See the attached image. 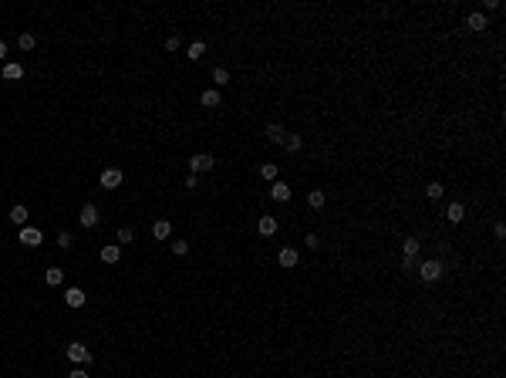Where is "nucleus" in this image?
Returning a JSON list of instances; mask_svg holds the SVG:
<instances>
[{
    "instance_id": "nucleus-1",
    "label": "nucleus",
    "mask_w": 506,
    "mask_h": 378,
    "mask_svg": "<svg viewBox=\"0 0 506 378\" xmlns=\"http://www.w3.org/2000/svg\"><path fill=\"white\" fill-rule=\"evenodd\" d=\"M68 358H71V362L78 365V368L91 365V351H88L85 345H81V341H71V345H68Z\"/></svg>"
},
{
    "instance_id": "nucleus-2",
    "label": "nucleus",
    "mask_w": 506,
    "mask_h": 378,
    "mask_svg": "<svg viewBox=\"0 0 506 378\" xmlns=\"http://www.w3.org/2000/svg\"><path fill=\"white\" fill-rule=\"evenodd\" d=\"M213 169H216V159L209 152H196L189 159V172H213Z\"/></svg>"
},
{
    "instance_id": "nucleus-3",
    "label": "nucleus",
    "mask_w": 506,
    "mask_h": 378,
    "mask_svg": "<svg viewBox=\"0 0 506 378\" xmlns=\"http://www.w3.org/2000/svg\"><path fill=\"white\" fill-rule=\"evenodd\" d=\"M418 274H422V281H426V284L439 281V277H442V260H426V264L418 267Z\"/></svg>"
},
{
    "instance_id": "nucleus-4",
    "label": "nucleus",
    "mask_w": 506,
    "mask_h": 378,
    "mask_svg": "<svg viewBox=\"0 0 506 378\" xmlns=\"http://www.w3.org/2000/svg\"><path fill=\"white\" fill-rule=\"evenodd\" d=\"M41 240H44V233H41L37 226H21V243H27V247H41Z\"/></svg>"
},
{
    "instance_id": "nucleus-5",
    "label": "nucleus",
    "mask_w": 506,
    "mask_h": 378,
    "mask_svg": "<svg viewBox=\"0 0 506 378\" xmlns=\"http://www.w3.org/2000/svg\"><path fill=\"white\" fill-rule=\"evenodd\" d=\"M78 220H81V226H85V230H91V226L98 223V206H95V203H85Z\"/></svg>"
},
{
    "instance_id": "nucleus-6",
    "label": "nucleus",
    "mask_w": 506,
    "mask_h": 378,
    "mask_svg": "<svg viewBox=\"0 0 506 378\" xmlns=\"http://www.w3.org/2000/svg\"><path fill=\"white\" fill-rule=\"evenodd\" d=\"M85 301H88V297H85V290H81V287H68L65 290V304L68 307H85Z\"/></svg>"
},
{
    "instance_id": "nucleus-7",
    "label": "nucleus",
    "mask_w": 506,
    "mask_h": 378,
    "mask_svg": "<svg viewBox=\"0 0 506 378\" xmlns=\"http://www.w3.org/2000/svg\"><path fill=\"white\" fill-rule=\"evenodd\" d=\"M98 257H102L105 264H118V260H122V247H118V243H105Z\"/></svg>"
},
{
    "instance_id": "nucleus-8",
    "label": "nucleus",
    "mask_w": 506,
    "mask_h": 378,
    "mask_svg": "<svg viewBox=\"0 0 506 378\" xmlns=\"http://www.w3.org/2000/svg\"><path fill=\"white\" fill-rule=\"evenodd\" d=\"M102 186L105 189H118L122 186V169H105L102 172Z\"/></svg>"
},
{
    "instance_id": "nucleus-9",
    "label": "nucleus",
    "mask_w": 506,
    "mask_h": 378,
    "mask_svg": "<svg viewBox=\"0 0 506 378\" xmlns=\"http://www.w3.org/2000/svg\"><path fill=\"white\" fill-rule=\"evenodd\" d=\"M152 236L155 240H169V236H172V223H169V220H155L152 223Z\"/></svg>"
},
{
    "instance_id": "nucleus-10",
    "label": "nucleus",
    "mask_w": 506,
    "mask_h": 378,
    "mask_svg": "<svg viewBox=\"0 0 506 378\" xmlns=\"http://www.w3.org/2000/svg\"><path fill=\"white\" fill-rule=\"evenodd\" d=\"M415 257H418V240H415V236H409V240H405V247H402V260H405V267H409Z\"/></svg>"
},
{
    "instance_id": "nucleus-11",
    "label": "nucleus",
    "mask_w": 506,
    "mask_h": 378,
    "mask_svg": "<svg viewBox=\"0 0 506 378\" xmlns=\"http://www.w3.org/2000/svg\"><path fill=\"white\" fill-rule=\"evenodd\" d=\"M270 196H273V200H277V203H287V200H290V186L277 179V183L270 186Z\"/></svg>"
},
{
    "instance_id": "nucleus-12",
    "label": "nucleus",
    "mask_w": 506,
    "mask_h": 378,
    "mask_svg": "<svg viewBox=\"0 0 506 378\" xmlns=\"http://www.w3.org/2000/svg\"><path fill=\"white\" fill-rule=\"evenodd\" d=\"M257 230H260V233H264V236H273V233H277V230H280V223H277V220H273V216H260Z\"/></svg>"
},
{
    "instance_id": "nucleus-13",
    "label": "nucleus",
    "mask_w": 506,
    "mask_h": 378,
    "mask_svg": "<svg viewBox=\"0 0 506 378\" xmlns=\"http://www.w3.org/2000/svg\"><path fill=\"white\" fill-rule=\"evenodd\" d=\"M466 27H469V31H486V14H479V10L469 14L466 17Z\"/></svg>"
},
{
    "instance_id": "nucleus-14",
    "label": "nucleus",
    "mask_w": 506,
    "mask_h": 378,
    "mask_svg": "<svg viewBox=\"0 0 506 378\" xmlns=\"http://www.w3.org/2000/svg\"><path fill=\"white\" fill-rule=\"evenodd\" d=\"M277 260H280V267H297V250H294V247H284Z\"/></svg>"
},
{
    "instance_id": "nucleus-15",
    "label": "nucleus",
    "mask_w": 506,
    "mask_h": 378,
    "mask_svg": "<svg viewBox=\"0 0 506 378\" xmlns=\"http://www.w3.org/2000/svg\"><path fill=\"white\" fill-rule=\"evenodd\" d=\"M4 78H7V81H21V78H24V68L10 61V65H4Z\"/></svg>"
},
{
    "instance_id": "nucleus-16",
    "label": "nucleus",
    "mask_w": 506,
    "mask_h": 378,
    "mask_svg": "<svg viewBox=\"0 0 506 378\" xmlns=\"http://www.w3.org/2000/svg\"><path fill=\"white\" fill-rule=\"evenodd\" d=\"M206 108H219V88H209V91H203V98H199Z\"/></svg>"
},
{
    "instance_id": "nucleus-17",
    "label": "nucleus",
    "mask_w": 506,
    "mask_h": 378,
    "mask_svg": "<svg viewBox=\"0 0 506 378\" xmlns=\"http://www.w3.org/2000/svg\"><path fill=\"white\" fill-rule=\"evenodd\" d=\"M44 281H48L51 287H57V284H65V270H61V267H51L48 274H44Z\"/></svg>"
},
{
    "instance_id": "nucleus-18",
    "label": "nucleus",
    "mask_w": 506,
    "mask_h": 378,
    "mask_svg": "<svg viewBox=\"0 0 506 378\" xmlns=\"http://www.w3.org/2000/svg\"><path fill=\"white\" fill-rule=\"evenodd\" d=\"M446 216H449L452 223H459V220L466 216V209H462V203H449V209H446Z\"/></svg>"
},
{
    "instance_id": "nucleus-19",
    "label": "nucleus",
    "mask_w": 506,
    "mask_h": 378,
    "mask_svg": "<svg viewBox=\"0 0 506 378\" xmlns=\"http://www.w3.org/2000/svg\"><path fill=\"white\" fill-rule=\"evenodd\" d=\"M267 135H270V142H280L284 145V135H287V132H284V125L273 122V125H267Z\"/></svg>"
},
{
    "instance_id": "nucleus-20",
    "label": "nucleus",
    "mask_w": 506,
    "mask_h": 378,
    "mask_svg": "<svg viewBox=\"0 0 506 378\" xmlns=\"http://www.w3.org/2000/svg\"><path fill=\"white\" fill-rule=\"evenodd\" d=\"M10 220H14L17 226H27V206H14L10 209Z\"/></svg>"
},
{
    "instance_id": "nucleus-21",
    "label": "nucleus",
    "mask_w": 506,
    "mask_h": 378,
    "mask_svg": "<svg viewBox=\"0 0 506 378\" xmlns=\"http://www.w3.org/2000/svg\"><path fill=\"white\" fill-rule=\"evenodd\" d=\"M203 54H206V44H203V41H196V44H189V61H199Z\"/></svg>"
},
{
    "instance_id": "nucleus-22",
    "label": "nucleus",
    "mask_w": 506,
    "mask_h": 378,
    "mask_svg": "<svg viewBox=\"0 0 506 378\" xmlns=\"http://www.w3.org/2000/svg\"><path fill=\"white\" fill-rule=\"evenodd\" d=\"M260 176L270 179V183H277V166H273V162H264V166H260Z\"/></svg>"
},
{
    "instance_id": "nucleus-23",
    "label": "nucleus",
    "mask_w": 506,
    "mask_h": 378,
    "mask_svg": "<svg viewBox=\"0 0 506 378\" xmlns=\"http://www.w3.org/2000/svg\"><path fill=\"white\" fill-rule=\"evenodd\" d=\"M442 193H446V189H442V183H429V186H426V196H429V200H442Z\"/></svg>"
},
{
    "instance_id": "nucleus-24",
    "label": "nucleus",
    "mask_w": 506,
    "mask_h": 378,
    "mask_svg": "<svg viewBox=\"0 0 506 378\" xmlns=\"http://www.w3.org/2000/svg\"><path fill=\"white\" fill-rule=\"evenodd\" d=\"M17 44H21V51H34V44H37V41H34V34H21V37H17Z\"/></svg>"
},
{
    "instance_id": "nucleus-25",
    "label": "nucleus",
    "mask_w": 506,
    "mask_h": 378,
    "mask_svg": "<svg viewBox=\"0 0 506 378\" xmlns=\"http://www.w3.org/2000/svg\"><path fill=\"white\" fill-rule=\"evenodd\" d=\"M284 149H287V152H297L300 149V135H284Z\"/></svg>"
},
{
    "instance_id": "nucleus-26",
    "label": "nucleus",
    "mask_w": 506,
    "mask_h": 378,
    "mask_svg": "<svg viewBox=\"0 0 506 378\" xmlns=\"http://www.w3.org/2000/svg\"><path fill=\"white\" fill-rule=\"evenodd\" d=\"M307 203H311L314 209H321V206H324V193H321V189H311V196H307Z\"/></svg>"
},
{
    "instance_id": "nucleus-27",
    "label": "nucleus",
    "mask_w": 506,
    "mask_h": 378,
    "mask_svg": "<svg viewBox=\"0 0 506 378\" xmlns=\"http://www.w3.org/2000/svg\"><path fill=\"white\" fill-rule=\"evenodd\" d=\"M213 81H216V88L226 85V81H230V71H226V68H213Z\"/></svg>"
},
{
    "instance_id": "nucleus-28",
    "label": "nucleus",
    "mask_w": 506,
    "mask_h": 378,
    "mask_svg": "<svg viewBox=\"0 0 506 378\" xmlns=\"http://www.w3.org/2000/svg\"><path fill=\"white\" fill-rule=\"evenodd\" d=\"M172 253H176V257H186V253H189V243L186 240H172Z\"/></svg>"
},
{
    "instance_id": "nucleus-29",
    "label": "nucleus",
    "mask_w": 506,
    "mask_h": 378,
    "mask_svg": "<svg viewBox=\"0 0 506 378\" xmlns=\"http://www.w3.org/2000/svg\"><path fill=\"white\" fill-rule=\"evenodd\" d=\"M57 247H61V250H71V233H68V230H65V233H57Z\"/></svg>"
},
{
    "instance_id": "nucleus-30",
    "label": "nucleus",
    "mask_w": 506,
    "mask_h": 378,
    "mask_svg": "<svg viewBox=\"0 0 506 378\" xmlns=\"http://www.w3.org/2000/svg\"><path fill=\"white\" fill-rule=\"evenodd\" d=\"M304 243H307L311 250H317V247H321V236H317V233H307V236H304Z\"/></svg>"
},
{
    "instance_id": "nucleus-31",
    "label": "nucleus",
    "mask_w": 506,
    "mask_h": 378,
    "mask_svg": "<svg viewBox=\"0 0 506 378\" xmlns=\"http://www.w3.org/2000/svg\"><path fill=\"white\" fill-rule=\"evenodd\" d=\"M118 243H132V230H129V226H122V230H118Z\"/></svg>"
},
{
    "instance_id": "nucleus-32",
    "label": "nucleus",
    "mask_w": 506,
    "mask_h": 378,
    "mask_svg": "<svg viewBox=\"0 0 506 378\" xmlns=\"http://www.w3.org/2000/svg\"><path fill=\"white\" fill-rule=\"evenodd\" d=\"M166 51H179V37H169L166 41Z\"/></svg>"
},
{
    "instance_id": "nucleus-33",
    "label": "nucleus",
    "mask_w": 506,
    "mask_h": 378,
    "mask_svg": "<svg viewBox=\"0 0 506 378\" xmlns=\"http://www.w3.org/2000/svg\"><path fill=\"white\" fill-rule=\"evenodd\" d=\"M68 378H88V371H85V368H74V371H71Z\"/></svg>"
},
{
    "instance_id": "nucleus-34",
    "label": "nucleus",
    "mask_w": 506,
    "mask_h": 378,
    "mask_svg": "<svg viewBox=\"0 0 506 378\" xmlns=\"http://www.w3.org/2000/svg\"><path fill=\"white\" fill-rule=\"evenodd\" d=\"M4 54H7V44H4V41H0V61H4Z\"/></svg>"
}]
</instances>
